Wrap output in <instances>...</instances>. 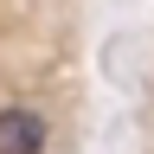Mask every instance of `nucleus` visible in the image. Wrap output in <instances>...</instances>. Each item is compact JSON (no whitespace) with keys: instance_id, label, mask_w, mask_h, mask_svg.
Returning <instances> with one entry per match:
<instances>
[{"instance_id":"nucleus-1","label":"nucleus","mask_w":154,"mask_h":154,"mask_svg":"<svg viewBox=\"0 0 154 154\" xmlns=\"http://www.w3.org/2000/svg\"><path fill=\"white\" fill-rule=\"evenodd\" d=\"M0 154H45V116L26 103L0 109Z\"/></svg>"}]
</instances>
